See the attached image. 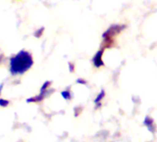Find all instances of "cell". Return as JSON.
I'll use <instances>...</instances> for the list:
<instances>
[{
  "label": "cell",
  "mask_w": 157,
  "mask_h": 142,
  "mask_svg": "<svg viewBox=\"0 0 157 142\" xmlns=\"http://www.w3.org/2000/svg\"><path fill=\"white\" fill-rule=\"evenodd\" d=\"M32 65L31 55L27 51H20L10 58V72L12 75H20L28 71Z\"/></svg>",
  "instance_id": "obj_1"
},
{
  "label": "cell",
  "mask_w": 157,
  "mask_h": 142,
  "mask_svg": "<svg viewBox=\"0 0 157 142\" xmlns=\"http://www.w3.org/2000/svg\"><path fill=\"white\" fill-rule=\"evenodd\" d=\"M125 29L124 25H113L103 34V43L101 50L110 48L114 44V37L118 35L122 30Z\"/></svg>",
  "instance_id": "obj_2"
},
{
  "label": "cell",
  "mask_w": 157,
  "mask_h": 142,
  "mask_svg": "<svg viewBox=\"0 0 157 142\" xmlns=\"http://www.w3.org/2000/svg\"><path fill=\"white\" fill-rule=\"evenodd\" d=\"M144 125L147 128V129L152 133V134H155L156 132V124L155 123L154 119L150 116H146L144 120Z\"/></svg>",
  "instance_id": "obj_3"
},
{
  "label": "cell",
  "mask_w": 157,
  "mask_h": 142,
  "mask_svg": "<svg viewBox=\"0 0 157 142\" xmlns=\"http://www.w3.org/2000/svg\"><path fill=\"white\" fill-rule=\"evenodd\" d=\"M103 53H104V50H99L95 55V56L93 57V64H94V66L96 67H100L104 66V62H103V59H102Z\"/></svg>",
  "instance_id": "obj_4"
},
{
  "label": "cell",
  "mask_w": 157,
  "mask_h": 142,
  "mask_svg": "<svg viewBox=\"0 0 157 142\" xmlns=\"http://www.w3.org/2000/svg\"><path fill=\"white\" fill-rule=\"evenodd\" d=\"M105 97V91L102 90L101 91V92L98 95V97L96 98V100H95V103L97 104V107H98V106H100V103H101V101L103 100V98Z\"/></svg>",
  "instance_id": "obj_5"
},
{
  "label": "cell",
  "mask_w": 157,
  "mask_h": 142,
  "mask_svg": "<svg viewBox=\"0 0 157 142\" xmlns=\"http://www.w3.org/2000/svg\"><path fill=\"white\" fill-rule=\"evenodd\" d=\"M62 96L63 97L64 100H71L72 99V95H71L69 91H63L62 92Z\"/></svg>",
  "instance_id": "obj_6"
},
{
  "label": "cell",
  "mask_w": 157,
  "mask_h": 142,
  "mask_svg": "<svg viewBox=\"0 0 157 142\" xmlns=\"http://www.w3.org/2000/svg\"><path fill=\"white\" fill-rule=\"evenodd\" d=\"M44 31V28L43 27H41L40 29H39V30H37V31H35L34 32V36L35 37H37V38H40L41 35H42V32Z\"/></svg>",
  "instance_id": "obj_7"
},
{
  "label": "cell",
  "mask_w": 157,
  "mask_h": 142,
  "mask_svg": "<svg viewBox=\"0 0 157 142\" xmlns=\"http://www.w3.org/2000/svg\"><path fill=\"white\" fill-rule=\"evenodd\" d=\"M9 102L7 100H5V99H0V106L2 107H6L8 105Z\"/></svg>",
  "instance_id": "obj_8"
},
{
  "label": "cell",
  "mask_w": 157,
  "mask_h": 142,
  "mask_svg": "<svg viewBox=\"0 0 157 142\" xmlns=\"http://www.w3.org/2000/svg\"><path fill=\"white\" fill-rule=\"evenodd\" d=\"M51 85V81H46L43 85H42V87H41V89H40V91H46L48 88H49V86Z\"/></svg>",
  "instance_id": "obj_9"
},
{
  "label": "cell",
  "mask_w": 157,
  "mask_h": 142,
  "mask_svg": "<svg viewBox=\"0 0 157 142\" xmlns=\"http://www.w3.org/2000/svg\"><path fill=\"white\" fill-rule=\"evenodd\" d=\"M76 82H77V83H79V84H86V80H84V79H77V80H76Z\"/></svg>",
  "instance_id": "obj_10"
},
{
  "label": "cell",
  "mask_w": 157,
  "mask_h": 142,
  "mask_svg": "<svg viewBox=\"0 0 157 142\" xmlns=\"http://www.w3.org/2000/svg\"><path fill=\"white\" fill-rule=\"evenodd\" d=\"M69 68H70V71H71V72H74V70H75V67L73 66V64H72V63H69Z\"/></svg>",
  "instance_id": "obj_11"
},
{
  "label": "cell",
  "mask_w": 157,
  "mask_h": 142,
  "mask_svg": "<svg viewBox=\"0 0 157 142\" xmlns=\"http://www.w3.org/2000/svg\"><path fill=\"white\" fill-rule=\"evenodd\" d=\"M2 89H3V84L0 85V94H1V91H2Z\"/></svg>",
  "instance_id": "obj_12"
},
{
  "label": "cell",
  "mask_w": 157,
  "mask_h": 142,
  "mask_svg": "<svg viewBox=\"0 0 157 142\" xmlns=\"http://www.w3.org/2000/svg\"><path fill=\"white\" fill-rule=\"evenodd\" d=\"M2 59H3V55H0V63L2 62Z\"/></svg>",
  "instance_id": "obj_13"
}]
</instances>
